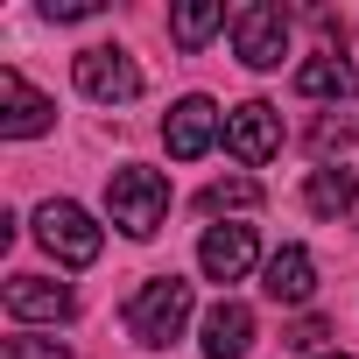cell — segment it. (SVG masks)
<instances>
[{
	"instance_id": "cell-5",
	"label": "cell",
	"mask_w": 359,
	"mask_h": 359,
	"mask_svg": "<svg viewBox=\"0 0 359 359\" xmlns=\"http://www.w3.org/2000/svg\"><path fill=\"white\" fill-rule=\"evenodd\" d=\"M71 78H78V92L99 99V106H127V99H141V64H134L120 43H92V50H78Z\"/></svg>"
},
{
	"instance_id": "cell-7",
	"label": "cell",
	"mask_w": 359,
	"mask_h": 359,
	"mask_svg": "<svg viewBox=\"0 0 359 359\" xmlns=\"http://www.w3.org/2000/svg\"><path fill=\"white\" fill-rule=\"evenodd\" d=\"M57 127V99H43L22 71H0V134L8 141H36Z\"/></svg>"
},
{
	"instance_id": "cell-1",
	"label": "cell",
	"mask_w": 359,
	"mask_h": 359,
	"mask_svg": "<svg viewBox=\"0 0 359 359\" xmlns=\"http://www.w3.org/2000/svg\"><path fill=\"white\" fill-rule=\"evenodd\" d=\"M106 219L127 240H155L162 219H169V176L162 169H141V162H120L106 176Z\"/></svg>"
},
{
	"instance_id": "cell-8",
	"label": "cell",
	"mask_w": 359,
	"mask_h": 359,
	"mask_svg": "<svg viewBox=\"0 0 359 359\" xmlns=\"http://www.w3.org/2000/svg\"><path fill=\"white\" fill-rule=\"evenodd\" d=\"M226 148H233L247 169H261V162L282 148V113H275L268 99H247V106H233V113H226Z\"/></svg>"
},
{
	"instance_id": "cell-14",
	"label": "cell",
	"mask_w": 359,
	"mask_h": 359,
	"mask_svg": "<svg viewBox=\"0 0 359 359\" xmlns=\"http://www.w3.org/2000/svg\"><path fill=\"white\" fill-rule=\"evenodd\" d=\"M219 29H233V15L219 8V0H191V8H176V15H169V36H176V50H205Z\"/></svg>"
},
{
	"instance_id": "cell-16",
	"label": "cell",
	"mask_w": 359,
	"mask_h": 359,
	"mask_svg": "<svg viewBox=\"0 0 359 359\" xmlns=\"http://www.w3.org/2000/svg\"><path fill=\"white\" fill-rule=\"evenodd\" d=\"M254 205H261V184H254V176H219V184L198 198V212H212V219H219V212H254Z\"/></svg>"
},
{
	"instance_id": "cell-3",
	"label": "cell",
	"mask_w": 359,
	"mask_h": 359,
	"mask_svg": "<svg viewBox=\"0 0 359 359\" xmlns=\"http://www.w3.org/2000/svg\"><path fill=\"white\" fill-rule=\"evenodd\" d=\"M36 240H43L64 268H92V261H99V247H106V233L92 226V212H85V205H71V198H50V205L36 212Z\"/></svg>"
},
{
	"instance_id": "cell-11",
	"label": "cell",
	"mask_w": 359,
	"mask_h": 359,
	"mask_svg": "<svg viewBox=\"0 0 359 359\" xmlns=\"http://www.w3.org/2000/svg\"><path fill=\"white\" fill-rule=\"evenodd\" d=\"M261 289H268V303H282V310H303V303L317 296V261H310V247H282V254H268V268H261Z\"/></svg>"
},
{
	"instance_id": "cell-2",
	"label": "cell",
	"mask_w": 359,
	"mask_h": 359,
	"mask_svg": "<svg viewBox=\"0 0 359 359\" xmlns=\"http://www.w3.org/2000/svg\"><path fill=\"white\" fill-rule=\"evenodd\" d=\"M184 324H191V282L184 275H148L127 296V338H141V345H176Z\"/></svg>"
},
{
	"instance_id": "cell-12",
	"label": "cell",
	"mask_w": 359,
	"mask_h": 359,
	"mask_svg": "<svg viewBox=\"0 0 359 359\" xmlns=\"http://www.w3.org/2000/svg\"><path fill=\"white\" fill-rule=\"evenodd\" d=\"M247 352H254V310L219 296L205 310V359H247Z\"/></svg>"
},
{
	"instance_id": "cell-18",
	"label": "cell",
	"mask_w": 359,
	"mask_h": 359,
	"mask_svg": "<svg viewBox=\"0 0 359 359\" xmlns=\"http://www.w3.org/2000/svg\"><path fill=\"white\" fill-rule=\"evenodd\" d=\"M8 359H71L64 338H8Z\"/></svg>"
},
{
	"instance_id": "cell-19",
	"label": "cell",
	"mask_w": 359,
	"mask_h": 359,
	"mask_svg": "<svg viewBox=\"0 0 359 359\" xmlns=\"http://www.w3.org/2000/svg\"><path fill=\"white\" fill-rule=\"evenodd\" d=\"M43 15H50V22H92L99 0H43Z\"/></svg>"
},
{
	"instance_id": "cell-4",
	"label": "cell",
	"mask_w": 359,
	"mask_h": 359,
	"mask_svg": "<svg viewBox=\"0 0 359 359\" xmlns=\"http://www.w3.org/2000/svg\"><path fill=\"white\" fill-rule=\"evenodd\" d=\"M233 57L247 71H275L289 57V15L275 8V0H247V8H233Z\"/></svg>"
},
{
	"instance_id": "cell-17",
	"label": "cell",
	"mask_w": 359,
	"mask_h": 359,
	"mask_svg": "<svg viewBox=\"0 0 359 359\" xmlns=\"http://www.w3.org/2000/svg\"><path fill=\"white\" fill-rule=\"evenodd\" d=\"M324 338H331V324H324V317H303V324H289V331H282V345H289V352H317Z\"/></svg>"
},
{
	"instance_id": "cell-21",
	"label": "cell",
	"mask_w": 359,
	"mask_h": 359,
	"mask_svg": "<svg viewBox=\"0 0 359 359\" xmlns=\"http://www.w3.org/2000/svg\"><path fill=\"white\" fill-rule=\"evenodd\" d=\"M317 359H352V352H317Z\"/></svg>"
},
{
	"instance_id": "cell-15",
	"label": "cell",
	"mask_w": 359,
	"mask_h": 359,
	"mask_svg": "<svg viewBox=\"0 0 359 359\" xmlns=\"http://www.w3.org/2000/svg\"><path fill=\"white\" fill-rule=\"evenodd\" d=\"M296 92H303V99H345V92H359V71L338 64V57H310V64L296 71Z\"/></svg>"
},
{
	"instance_id": "cell-9",
	"label": "cell",
	"mask_w": 359,
	"mask_h": 359,
	"mask_svg": "<svg viewBox=\"0 0 359 359\" xmlns=\"http://www.w3.org/2000/svg\"><path fill=\"white\" fill-rule=\"evenodd\" d=\"M71 310H78L71 282H50V275H15L8 282V317H22V324H64Z\"/></svg>"
},
{
	"instance_id": "cell-13",
	"label": "cell",
	"mask_w": 359,
	"mask_h": 359,
	"mask_svg": "<svg viewBox=\"0 0 359 359\" xmlns=\"http://www.w3.org/2000/svg\"><path fill=\"white\" fill-rule=\"evenodd\" d=\"M303 205H310V219H345V212L359 205V184H352V169H345V162H324V169H310V184H303Z\"/></svg>"
},
{
	"instance_id": "cell-6",
	"label": "cell",
	"mask_w": 359,
	"mask_h": 359,
	"mask_svg": "<svg viewBox=\"0 0 359 359\" xmlns=\"http://www.w3.org/2000/svg\"><path fill=\"white\" fill-rule=\"evenodd\" d=\"M219 134H226V113H219L205 92L176 99V106H169V120H162V148H169L176 162H198V155H205Z\"/></svg>"
},
{
	"instance_id": "cell-20",
	"label": "cell",
	"mask_w": 359,
	"mask_h": 359,
	"mask_svg": "<svg viewBox=\"0 0 359 359\" xmlns=\"http://www.w3.org/2000/svg\"><path fill=\"white\" fill-rule=\"evenodd\" d=\"M345 141H352V127H345V120H317V148H324V155H331V148H345Z\"/></svg>"
},
{
	"instance_id": "cell-10",
	"label": "cell",
	"mask_w": 359,
	"mask_h": 359,
	"mask_svg": "<svg viewBox=\"0 0 359 359\" xmlns=\"http://www.w3.org/2000/svg\"><path fill=\"white\" fill-rule=\"evenodd\" d=\"M254 254H261L254 226H212V233L198 240V268H205L212 282H240V275L254 268Z\"/></svg>"
}]
</instances>
